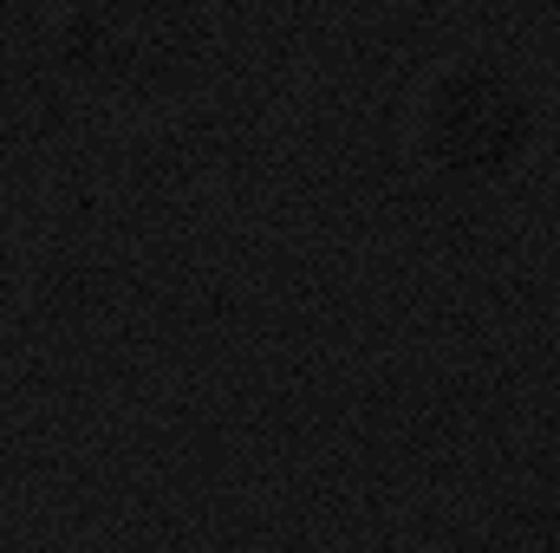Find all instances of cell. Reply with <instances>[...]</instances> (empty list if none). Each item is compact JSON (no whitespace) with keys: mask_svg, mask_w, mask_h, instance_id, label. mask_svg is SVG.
<instances>
[{"mask_svg":"<svg viewBox=\"0 0 560 553\" xmlns=\"http://www.w3.org/2000/svg\"><path fill=\"white\" fill-rule=\"evenodd\" d=\"M436 138L443 150H482V143L495 150L515 138V98L495 79H456L436 98Z\"/></svg>","mask_w":560,"mask_h":553,"instance_id":"7a4b0ae2","label":"cell"},{"mask_svg":"<svg viewBox=\"0 0 560 553\" xmlns=\"http://www.w3.org/2000/svg\"><path fill=\"white\" fill-rule=\"evenodd\" d=\"M66 33L85 85L118 105H156L183 92L202 52V20L189 0H79Z\"/></svg>","mask_w":560,"mask_h":553,"instance_id":"6da1fadb","label":"cell"}]
</instances>
